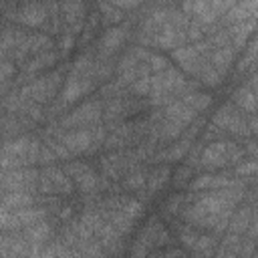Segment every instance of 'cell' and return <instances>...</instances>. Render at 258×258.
<instances>
[{
	"instance_id": "obj_1",
	"label": "cell",
	"mask_w": 258,
	"mask_h": 258,
	"mask_svg": "<svg viewBox=\"0 0 258 258\" xmlns=\"http://www.w3.org/2000/svg\"><path fill=\"white\" fill-rule=\"evenodd\" d=\"M44 216H46V208H22V210L0 208V228L2 230L28 228V226L44 220Z\"/></svg>"
},
{
	"instance_id": "obj_2",
	"label": "cell",
	"mask_w": 258,
	"mask_h": 258,
	"mask_svg": "<svg viewBox=\"0 0 258 258\" xmlns=\"http://www.w3.org/2000/svg\"><path fill=\"white\" fill-rule=\"evenodd\" d=\"M242 157V149H238L234 143L230 141H218V143H212L204 149L202 153V165L204 167H210V169H216V167H222V165H228L232 161H238Z\"/></svg>"
},
{
	"instance_id": "obj_3",
	"label": "cell",
	"mask_w": 258,
	"mask_h": 258,
	"mask_svg": "<svg viewBox=\"0 0 258 258\" xmlns=\"http://www.w3.org/2000/svg\"><path fill=\"white\" fill-rule=\"evenodd\" d=\"M38 181V171L30 167H20L12 171H2L0 187L4 191H32Z\"/></svg>"
},
{
	"instance_id": "obj_4",
	"label": "cell",
	"mask_w": 258,
	"mask_h": 258,
	"mask_svg": "<svg viewBox=\"0 0 258 258\" xmlns=\"http://www.w3.org/2000/svg\"><path fill=\"white\" fill-rule=\"evenodd\" d=\"M38 183L44 194H71L73 191V183L69 181L64 171L56 167H48L42 173H38Z\"/></svg>"
},
{
	"instance_id": "obj_5",
	"label": "cell",
	"mask_w": 258,
	"mask_h": 258,
	"mask_svg": "<svg viewBox=\"0 0 258 258\" xmlns=\"http://www.w3.org/2000/svg\"><path fill=\"white\" fill-rule=\"evenodd\" d=\"M60 145L71 153H87V151H95V137H93V131L89 129H77V131H71V133H64L60 137Z\"/></svg>"
},
{
	"instance_id": "obj_6",
	"label": "cell",
	"mask_w": 258,
	"mask_h": 258,
	"mask_svg": "<svg viewBox=\"0 0 258 258\" xmlns=\"http://www.w3.org/2000/svg\"><path fill=\"white\" fill-rule=\"evenodd\" d=\"M64 171H67L71 177H75L77 185H79L85 194H91V191L97 189L99 177L95 175V171H93L89 165H85V163H69V165L64 167Z\"/></svg>"
},
{
	"instance_id": "obj_7",
	"label": "cell",
	"mask_w": 258,
	"mask_h": 258,
	"mask_svg": "<svg viewBox=\"0 0 258 258\" xmlns=\"http://www.w3.org/2000/svg\"><path fill=\"white\" fill-rule=\"evenodd\" d=\"M101 117V105L99 103H85L81 109L71 113L67 119H62L64 127H79L83 123H93Z\"/></svg>"
},
{
	"instance_id": "obj_8",
	"label": "cell",
	"mask_w": 258,
	"mask_h": 258,
	"mask_svg": "<svg viewBox=\"0 0 258 258\" xmlns=\"http://www.w3.org/2000/svg\"><path fill=\"white\" fill-rule=\"evenodd\" d=\"M214 123H216L220 129H226V131H232V133H238V135L246 133V125H244L242 117H240L236 111H232L230 107H222V109L216 113Z\"/></svg>"
},
{
	"instance_id": "obj_9",
	"label": "cell",
	"mask_w": 258,
	"mask_h": 258,
	"mask_svg": "<svg viewBox=\"0 0 258 258\" xmlns=\"http://www.w3.org/2000/svg\"><path fill=\"white\" fill-rule=\"evenodd\" d=\"M173 58L189 73H200L204 67L202 56L198 54V50L194 46H181V48H173Z\"/></svg>"
},
{
	"instance_id": "obj_10",
	"label": "cell",
	"mask_w": 258,
	"mask_h": 258,
	"mask_svg": "<svg viewBox=\"0 0 258 258\" xmlns=\"http://www.w3.org/2000/svg\"><path fill=\"white\" fill-rule=\"evenodd\" d=\"M163 117L167 119V121H173V123H177V125H187L189 121H194V117H196V113L183 103V101H173V103H169L165 109H163Z\"/></svg>"
},
{
	"instance_id": "obj_11",
	"label": "cell",
	"mask_w": 258,
	"mask_h": 258,
	"mask_svg": "<svg viewBox=\"0 0 258 258\" xmlns=\"http://www.w3.org/2000/svg\"><path fill=\"white\" fill-rule=\"evenodd\" d=\"M91 87H93L91 77H75V75H71V79H69V83L64 87V93H62V101L71 103V101L83 97L87 91H91Z\"/></svg>"
},
{
	"instance_id": "obj_12",
	"label": "cell",
	"mask_w": 258,
	"mask_h": 258,
	"mask_svg": "<svg viewBox=\"0 0 258 258\" xmlns=\"http://www.w3.org/2000/svg\"><path fill=\"white\" fill-rule=\"evenodd\" d=\"M238 181L232 179V177H226V175H202L198 179H194L189 183L191 189H206V187H212V189H224V187H236Z\"/></svg>"
},
{
	"instance_id": "obj_13",
	"label": "cell",
	"mask_w": 258,
	"mask_h": 258,
	"mask_svg": "<svg viewBox=\"0 0 258 258\" xmlns=\"http://www.w3.org/2000/svg\"><path fill=\"white\" fill-rule=\"evenodd\" d=\"M125 38H127V26H113V28H109L103 34V40H101V54L115 52L123 44Z\"/></svg>"
},
{
	"instance_id": "obj_14",
	"label": "cell",
	"mask_w": 258,
	"mask_h": 258,
	"mask_svg": "<svg viewBox=\"0 0 258 258\" xmlns=\"http://www.w3.org/2000/svg\"><path fill=\"white\" fill-rule=\"evenodd\" d=\"M16 18L28 26H38L46 20V6H40V4H28V6H22L16 14Z\"/></svg>"
},
{
	"instance_id": "obj_15",
	"label": "cell",
	"mask_w": 258,
	"mask_h": 258,
	"mask_svg": "<svg viewBox=\"0 0 258 258\" xmlns=\"http://www.w3.org/2000/svg\"><path fill=\"white\" fill-rule=\"evenodd\" d=\"M50 234H52V228H50V224L48 222H44V220H40V222H36V224H32V226H28L26 230H24V238L30 242V244H34V246H42L48 238H50Z\"/></svg>"
},
{
	"instance_id": "obj_16",
	"label": "cell",
	"mask_w": 258,
	"mask_h": 258,
	"mask_svg": "<svg viewBox=\"0 0 258 258\" xmlns=\"http://www.w3.org/2000/svg\"><path fill=\"white\" fill-rule=\"evenodd\" d=\"M234 60V48L232 46H220L214 54H212V69H216L220 75H224V71L228 69V64Z\"/></svg>"
},
{
	"instance_id": "obj_17",
	"label": "cell",
	"mask_w": 258,
	"mask_h": 258,
	"mask_svg": "<svg viewBox=\"0 0 258 258\" xmlns=\"http://www.w3.org/2000/svg\"><path fill=\"white\" fill-rule=\"evenodd\" d=\"M183 103L194 111V113H198V111H204L210 103H212V99L208 97V95H204V93H187L185 97H183Z\"/></svg>"
},
{
	"instance_id": "obj_18",
	"label": "cell",
	"mask_w": 258,
	"mask_h": 258,
	"mask_svg": "<svg viewBox=\"0 0 258 258\" xmlns=\"http://www.w3.org/2000/svg\"><path fill=\"white\" fill-rule=\"evenodd\" d=\"M234 101L248 113H254V107H256V99H254V93L250 89H238L234 93Z\"/></svg>"
},
{
	"instance_id": "obj_19",
	"label": "cell",
	"mask_w": 258,
	"mask_h": 258,
	"mask_svg": "<svg viewBox=\"0 0 258 258\" xmlns=\"http://www.w3.org/2000/svg\"><path fill=\"white\" fill-rule=\"evenodd\" d=\"M250 226V210H240L238 214L232 216L230 220V230L232 234H242Z\"/></svg>"
},
{
	"instance_id": "obj_20",
	"label": "cell",
	"mask_w": 258,
	"mask_h": 258,
	"mask_svg": "<svg viewBox=\"0 0 258 258\" xmlns=\"http://www.w3.org/2000/svg\"><path fill=\"white\" fill-rule=\"evenodd\" d=\"M54 60H56V54H54V52H48V50H44L42 54H38L36 58H32V60L28 62L26 71H28V73H34V71H38V69H44V67H50V64H54Z\"/></svg>"
},
{
	"instance_id": "obj_21",
	"label": "cell",
	"mask_w": 258,
	"mask_h": 258,
	"mask_svg": "<svg viewBox=\"0 0 258 258\" xmlns=\"http://www.w3.org/2000/svg\"><path fill=\"white\" fill-rule=\"evenodd\" d=\"M187 151H189V137H185V139H181L179 143L171 145V147L163 153V157H165L167 161H175V159H181Z\"/></svg>"
},
{
	"instance_id": "obj_22",
	"label": "cell",
	"mask_w": 258,
	"mask_h": 258,
	"mask_svg": "<svg viewBox=\"0 0 258 258\" xmlns=\"http://www.w3.org/2000/svg\"><path fill=\"white\" fill-rule=\"evenodd\" d=\"M147 181V175L143 171H131L125 179H123V189H129V191H135V189H141Z\"/></svg>"
},
{
	"instance_id": "obj_23",
	"label": "cell",
	"mask_w": 258,
	"mask_h": 258,
	"mask_svg": "<svg viewBox=\"0 0 258 258\" xmlns=\"http://www.w3.org/2000/svg\"><path fill=\"white\" fill-rule=\"evenodd\" d=\"M141 210H143V206H141V202H137V200H131V198H125V202L119 206V212L123 214V216H127L131 222L141 214Z\"/></svg>"
},
{
	"instance_id": "obj_24",
	"label": "cell",
	"mask_w": 258,
	"mask_h": 258,
	"mask_svg": "<svg viewBox=\"0 0 258 258\" xmlns=\"http://www.w3.org/2000/svg\"><path fill=\"white\" fill-rule=\"evenodd\" d=\"M169 175V169L167 167H161V169H155L149 177H147V187H149V191H157L161 185H163V181H165V177Z\"/></svg>"
},
{
	"instance_id": "obj_25",
	"label": "cell",
	"mask_w": 258,
	"mask_h": 258,
	"mask_svg": "<svg viewBox=\"0 0 258 258\" xmlns=\"http://www.w3.org/2000/svg\"><path fill=\"white\" fill-rule=\"evenodd\" d=\"M131 91L137 93V95H145L151 91V79L149 77H137L133 83H131Z\"/></svg>"
},
{
	"instance_id": "obj_26",
	"label": "cell",
	"mask_w": 258,
	"mask_h": 258,
	"mask_svg": "<svg viewBox=\"0 0 258 258\" xmlns=\"http://www.w3.org/2000/svg\"><path fill=\"white\" fill-rule=\"evenodd\" d=\"M147 67L151 71H155V73H163L167 69V60L163 56H159V54H149L147 56Z\"/></svg>"
},
{
	"instance_id": "obj_27",
	"label": "cell",
	"mask_w": 258,
	"mask_h": 258,
	"mask_svg": "<svg viewBox=\"0 0 258 258\" xmlns=\"http://www.w3.org/2000/svg\"><path fill=\"white\" fill-rule=\"evenodd\" d=\"M179 240H181L187 248H194L196 242H198V234L194 232V228H181V230H179Z\"/></svg>"
},
{
	"instance_id": "obj_28",
	"label": "cell",
	"mask_w": 258,
	"mask_h": 258,
	"mask_svg": "<svg viewBox=\"0 0 258 258\" xmlns=\"http://www.w3.org/2000/svg\"><path fill=\"white\" fill-rule=\"evenodd\" d=\"M189 177H191V167H189V165H185V167H181V169L175 173L173 183H175V185H181V183H185Z\"/></svg>"
},
{
	"instance_id": "obj_29",
	"label": "cell",
	"mask_w": 258,
	"mask_h": 258,
	"mask_svg": "<svg viewBox=\"0 0 258 258\" xmlns=\"http://www.w3.org/2000/svg\"><path fill=\"white\" fill-rule=\"evenodd\" d=\"M254 171H256V161H248V163H242V165L236 167V173L242 175V177L244 175H252Z\"/></svg>"
},
{
	"instance_id": "obj_30",
	"label": "cell",
	"mask_w": 258,
	"mask_h": 258,
	"mask_svg": "<svg viewBox=\"0 0 258 258\" xmlns=\"http://www.w3.org/2000/svg\"><path fill=\"white\" fill-rule=\"evenodd\" d=\"M30 258H56V254H54V246H48V248H40V250H36Z\"/></svg>"
},
{
	"instance_id": "obj_31",
	"label": "cell",
	"mask_w": 258,
	"mask_h": 258,
	"mask_svg": "<svg viewBox=\"0 0 258 258\" xmlns=\"http://www.w3.org/2000/svg\"><path fill=\"white\" fill-rule=\"evenodd\" d=\"M73 42H75V38H73V32H69L67 36H62V38H60V42H58V48H60V52L64 54V52H67V50L73 46Z\"/></svg>"
},
{
	"instance_id": "obj_32",
	"label": "cell",
	"mask_w": 258,
	"mask_h": 258,
	"mask_svg": "<svg viewBox=\"0 0 258 258\" xmlns=\"http://www.w3.org/2000/svg\"><path fill=\"white\" fill-rule=\"evenodd\" d=\"M220 258H236L234 254H226V256H220Z\"/></svg>"
}]
</instances>
